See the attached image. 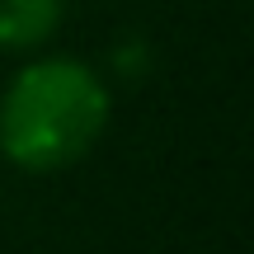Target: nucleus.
Instances as JSON below:
<instances>
[{"label":"nucleus","instance_id":"obj_1","mask_svg":"<svg viewBox=\"0 0 254 254\" xmlns=\"http://www.w3.org/2000/svg\"><path fill=\"white\" fill-rule=\"evenodd\" d=\"M109 127V90L75 57L28 62L0 94V151L19 170H66Z\"/></svg>","mask_w":254,"mask_h":254},{"label":"nucleus","instance_id":"obj_2","mask_svg":"<svg viewBox=\"0 0 254 254\" xmlns=\"http://www.w3.org/2000/svg\"><path fill=\"white\" fill-rule=\"evenodd\" d=\"M66 0H0V47L5 52H28L43 47L62 28Z\"/></svg>","mask_w":254,"mask_h":254}]
</instances>
